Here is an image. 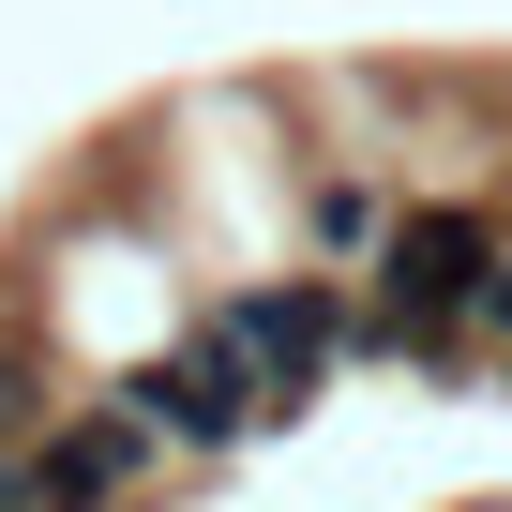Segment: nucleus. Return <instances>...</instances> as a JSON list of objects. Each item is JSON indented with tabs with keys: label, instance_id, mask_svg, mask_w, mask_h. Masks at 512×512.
<instances>
[{
	"label": "nucleus",
	"instance_id": "nucleus-1",
	"mask_svg": "<svg viewBox=\"0 0 512 512\" xmlns=\"http://www.w3.org/2000/svg\"><path fill=\"white\" fill-rule=\"evenodd\" d=\"M106 407H136V422H151V452H226V437L272 422V392H256V362L226 347V317H196L181 347H151Z\"/></svg>",
	"mask_w": 512,
	"mask_h": 512
},
{
	"label": "nucleus",
	"instance_id": "nucleus-2",
	"mask_svg": "<svg viewBox=\"0 0 512 512\" xmlns=\"http://www.w3.org/2000/svg\"><path fill=\"white\" fill-rule=\"evenodd\" d=\"M226 317V347L256 362V392L272 407H302L317 377H332V347H347V272H302V287H241V302H211Z\"/></svg>",
	"mask_w": 512,
	"mask_h": 512
},
{
	"label": "nucleus",
	"instance_id": "nucleus-3",
	"mask_svg": "<svg viewBox=\"0 0 512 512\" xmlns=\"http://www.w3.org/2000/svg\"><path fill=\"white\" fill-rule=\"evenodd\" d=\"M136 467H151V422L91 392V407H61V422H46V452H31V497H46V512H106Z\"/></svg>",
	"mask_w": 512,
	"mask_h": 512
},
{
	"label": "nucleus",
	"instance_id": "nucleus-4",
	"mask_svg": "<svg viewBox=\"0 0 512 512\" xmlns=\"http://www.w3.org/2000/svg\"><path fill=\"white\" fill-rule=\"evenodd\" d=\"M46 422H61L46 362H31V347H0V452H46Z\"/></svg>",
	"mask_w": 512,
	"mask_h": 512
},
{
	"label": "nucleus",
	"instance_id": "nucleus-5",
	"mask_svg": "<svg viewBox=\"0 0 512 512\" xmlns=\"http://www.w3.org/2000/svg\"><path fill=\"white\" fill-rule=\"evenodd\" d=\"M317 241H332V256H377V241H392L377 181H317Z\"/></svg>",
	"mask_w": 512,
	"mask_h": 512
}]
</instances>
